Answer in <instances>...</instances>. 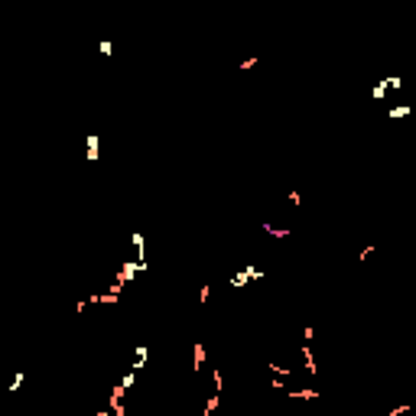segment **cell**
<instances>
[{"mask_svg":"<svg viewBox=\"0 0 416 416\" xmlns=\"http://www.w3.org/2000/svg\"><path fill=\"white\" fill-rule=\"evenodd\" d=\"M416 403H400V406H390V416H403V413H413Z\"/></svg>","mask_w":416,"mask_h":416,"instance_id":"obj_5","label":"cell"},{"mask_svg":"<svg viewBox=\"0 0 416 416\" xmlns=\"http://www.w3.org/2000/svg\"><path fill=\"white\" fill-rule=\"evenodd\" d=\"M150 364V345H134V358H130V367L134 371H143Z\"/></svg>","mask_w":416,"mask_h":416,"instance_id":"obj_1","label":"cell"},{"mask_svg":"<svg viewBox=\"0 0 416 416\" xmlns=\"http://www.w3.org/2000/svg\"><path fill=\"white\" fill-rule=\"evenodd\" d=\"M257 62H260V56H251V59H244V62L237 65V68H241V72H247V68H254Z\"/></svg>","mask_w":416,"mask_h":416,"instance_id":"obj_9","label":"cell"},{"mask_svg":"<svg viewBox=\"0 0 416 416\" xmlns=\"http://www.w3.org/2000/svg\"><path fill=\"white\" fill-rule=\"evenodd\" d=\"M98 150H101V137H98V134H88V146H85V159H91V163H95V159L101 156Z\"/></svg>","mask_w":416,"mask_h":416,"instance_id":"obj_2","label":"cell"},{"mask_svg":"<svg viewBox=\"0 0 416 416\" xmlns=\"http://www.w3.org/2000/svg\"><path fill=\"white\" fill-rule=\"evenodd\" d=\"M286 198H289V205H296V208L303 205V195H299L296 189H289V192H286Z\"/></svg>","mask_w":416,"mask_h":416,"instance_id":"obj_8","label":"cell"},{"mask_svg":"<svg viewBox=\"0 0 416 416\" xmlns=\"http://www.w3.org/2000/svg\"><path fill=\"white\" fill-rule=\"evenodd\" d=\"M23 381H26V371H17V374H13V381H10V390H20Z\"/></svg>","mask_w":416,"mask_h":416,"instance_id":"obj_7","label":"cell"},{"mask_svg":"<svg viewBox=\"0 0 416 416\" xmlns=\"http://www.w3.org/2000/svg\"><path fill=\"white\" fill-rule=\"evenodd\" d=\"M98 52H101V56H114V43L111 39H101V43H98Z\"/></svg>","mask_w":416,"mask_h":416,"instance_id":"obj_6","label":"cell"},{"mask_svg":"<svg viewBox=\"0 0 416 416\" xmlns=\"http://www.w3.org/2000/svg\"><path fill=\"white\" fill-rule=\"evenodd\" d=\"M205 358H208L205 342H195V348H192V367H195V371H202V367H205Z\"/></svg>","mask_w":416,"mask_h":416,"instance_id":"obj_3","label":"cell"},{"mask_svg":"<svg viewBox=\"0 0 416 416\" xmlns=\"http://www.w3.org/2000/svg\"><path fill=\"white\" fill-rule=\"evenodd\" d=\"M387 114H390V120H403V117H410V114H413V104H406V101L403 104H394Z\"/></svg>","mask_w":416,"mask_h":416,"instance_id":"obj_4","label":"cell"}]
</instances>
